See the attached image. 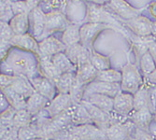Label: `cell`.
I'll return each instance as SVG.
<instances>
[{"label":"cell","instance_id":"obj_1","mask_svg":"<svg viewBox=\"0 0 156 140\" xmlns=\"http://www.w3.org/2000/svg\"><path fill=\"white\" fill-rule=\"evenodd\" d=\"M2 73L24 76L32 79L40 76L38 57L37 55L12 48L8 57L1 62Z\"/></svg>","mask_w":156,"mask_h":140},{"label":"cell","instance_id":"obj_2","mask_svg":"<svg viewBox=\"0 0 156 140\" xmlns=\"http://www.w3.org/2000/svg\"><path fill=\"white\" fill-rule=\"evenodd\" d=\"M121 72L122 81L120 84L122 92L129 93L134 95L144 85V77L136 65L131 63L126 64L122 68Z\"/></svg>","mask_w":156,"mask_h":140},{"label":"cell","instance_id":"obj_3","mask_svg":"<svg viewBox=\"0 0 156 140\" xmlns=\"http://www.w3.org/2000/svg\"><path fill=\"white\" fill-rule=\"evenodd\" d=\"M136 129L135 124L128 119L123 121H113L105 131L108 140H130Z\"/></svg>","mask_w":156,"mask_h":140},{"label":"cell","instance_id":"obj_4","mask_svg":"<svg viewBox=\"0 0 156 140\" xmlns=\"http://www.w3.org/2000/svg\"><path fill=\"white\" fill-rule=\"evenodd\" d=\"M113 28L111 25L107 23H85L80 26V43L93 50L94 43L97 37L104 30Z\"/></svg>","mask_w":156,"mask_h":140},{"label":"cell","instance_id":"obj_5","mask_svg":"<svg viewBox=\"0 0 156 140\" xmlns=\"http://www.w3.org/2000/svg\"><path fill=\"white\" fill-rule=\"evenodd\" d=\"M70 24L71 23L61 11L46 13V25L41 40L50 36H53L54 33L64 32Z\"/></svg>","mask_w":156,"mask_h":140},{"label":"cell","instance_id":"obj_6","mask_svg":"<svg viewBox=\"0 0 156 140\" xmlns=\"http://www.w3.org/2000/svg\"><path fill=\"white\" fill-rule=\"evenodd\" d=\"M39 55L38 58H49L51 59L55 54L65 52L66 46L63 43L61 39H58L54 36H50L38 42Z\"/></svg>","mask_w":156,"mask_h":140},{"label":"cell","instance_id":"obj_7","mask_svg":"<svg viewBox=\"0 0 156 140\" xmlns=\"http://www.w3.org/2000/svg\"><path fill=\"white\" fill-rule=\"evenodd\" d=\"M133 111H134V95L125 92L119 93L114 97L113 112L122 118L129 119Z\"/></svg>","mask_w":156,"mask_h":140},{"label":"cell","instance_id":"obj_8","mask_svg":"<svg viewBox=\"0 0 156 140\" xmlns=\"http://www.w3.org/2000/svg\"><path fill=\"white\" fill-rule=\"evenodd\" d=\"M80 104L86 108L88 113L91 116V119L93 121V123L98 127L99 129L103 130L104 132L109 127L112 123V118L111 114H108L105 111L101 110L100 108L96 107L90 102L86 100H82Z\"/></svg>","mask_w":156,"mask_h":140},{"label":"cell","instance_id":"obj_9","mask_svg":"<svg viewBox=\"0 0 156 140\" xmlns=\"http://www.w3.org/2000/svg\"><path fill=\"white\" fill-rule=\"evenodd\" d=\"M93 50L83 46L81 43H78L66 47L65 53L70 59V61L77 66V68H79L85 64L91 63V54Z\"/></svg>","mask_w":156,"mask_h":140},{"label":"cell","instance_id":"obj_10","mask_svg":"<svg viewBox=\"0 0 156 140\" xmlns=\"http://www.w3.org/2000/svg\"><path fill=\"white\" fill-rule=\"evenodd\" d=\"M12 48H15L23 51L31 52L38 57L39 55V46L37 38L30 33L23 35H15L10 40Z\"/></svg>","mask_w":156,"mask_h":140},{"label":"cell","instance_id":"obj_11","mask_svg":"<svg viewBox=\"0 0 156 140\" xmlns=\"http://www.w3.org/2000/svg\"><path fill=\"white\" fill-rule=\"evenodd\" d=\"M121 92H122V89H121L120 83H107L103 81L94 80L86 86V89H85V93H84V97L90 94H93V93H99V94H105V95L114 98Z\"/></svg>","mask_w":156,"mask_h":140},{"label":"cell","instance_id":"obj_12","mask_svg":"<svg viewBox=\"0 0 156 140\" xmlns=\"http://www.w3.org/2000/svg\"><path fill=\"white\" fill-rule=\"evenodd\" d=\"M73 104L74 103L69 93H58L51 101H50L45 111L49 117L53 118L70 108Z\"/></svg>","mask_w":156,"mask_h":140},{"label":"cell","instance_id":"obj_13","mask_svg":"<svg viewBox=\"0 0 156 140\" xmlns=\"http://www.w3.org/2000/svg\"><path fill=\"white\" fill-rule=\"evenodd\" d=\"M69 130L82 140H108L105 132L96 127L94 124L73 125Z\"/></svg>","mask_w":156,"mask_h":140},{"label":"cell","instance_id":"obj_14","mask_svg":"<svg viewBox=\"0 0 156 140\" xmlns=\"http://www.w3.org/2000/svg\"><path fill=\"white\" fill-rule=\"evenodd\" d=\"M123 23L138 37H147L152 36L153 23L147 17L139 15L130 20H124Z\"/></svg>","mask_w":156,"mask_h":140},{"label":"cell","instance_id":"obj_15","mask_svg":"<svg viewBox=\"0 0 156 140\" xmlns=\"http://www.w3.org/2000/svg\"><path fill=\"white\" fill-rule=\"evenodd\" d=\"M87 23H107L109 25H116L118 24L117 21L113 19L109 13L104 10L100 5L88 3L87 2V16H86Z\"/></svg>","mask_w":156,"mask_h":140},{"label":"cell","instance_id":"obj_16","mask_svg":"<svg viewBox=\"0 0 156 140\" xmlns=\"http://www.w3.org/2000/svg\"><path fill=\"white\" fill-rule=\"evenodd\" d=\"M32 85L37 93L43 95L44 97L48 98L50 101H51L53 98L58 94V92L56 90L55 84L50 80L49 79L43 76H37L32 79H30Z\"/></svg>","mask_w":156,"mask_h":140},{"label":"cell","instance_id":"obj_17","mask_svg":"<svg viewBox=\"0 0 156 140\" xmlns=\"http://www.w3.org/2000/svg\"><path fill=\"white\" fill-rule=\"evenodd\" d=\"M29 20L32 29V35L39 39L42 37L46 25V13L39 7H35L29 12Z\"/></svg>","mask_w":156,"mask_h":140},{"label":"cell","instance_id":"obj_18","mask_svg":"<svg viewBox=\"0 0 156 140\" xmlns=\"http://www.w3.org/2000/svg\"><path fill=\"white\" fill-rule=\"evenodd\" d=\"M129 120L135 124L136 128L150 132V126L153 121V112L149 107L134 110L129 117Z\"/></svg>","mask_w":156,"mask_h":140},{"label":"cell","instance_id":"obj_19","mask_svg":"<svg viewBox=\"0 0 156 140\" xmlns=\"http://www.w3.org/2000/svg\"><path fill=\"white\" fill-rule=\"evenodd\" d=\"M49 103L50 100L48 98L35 92L31 96H29L26 99V110L33 117H35L40 114L42 111H44Z\"/></svg>","mask_w":156,"mask_h":140},{"label":"cell","instance_id":"obj_20","mask_svg":"<svg viewBox=\"0 0 156 140\" xmlns=\"http://www.w3.org/2000/svg\"><path fill=\"white\" fill-rule=\"evenodd\" d=\"M110 7L118 16L124 20H130L139 16V10L131 7L124 0H110Z\"/></svg>","mask_w":156,"mask_h":140},{"label":"cell","instance_id":"obj_21","mask_svg":"<svg viewBox=\"0 0 156 140\" xmlns=\"http://www.w3.org/2000/svg\"><path fill=\"white\" fill-rule=\"evenodd\" d=\"M83 100H86L95 106L96 107L100 108L105 111L108 114H111L113 112V107H114V98L105 94L93 93L87 95L83 98Z\"/></svg>","mask_w":156,"mask_h":140},{"label":"cell","instance_id":"obj_22","mask_svg":"<svg viewBox=\"0 0 156 140\" xmlns=\"http://www.w3.org/2000/svg\"><path fill=\"white\" fill-rule=\"evenodd\" d=\"M144 107L151 108L154 113L155 108L152 104L150 87L145 84L134 94V110H139Z\"/></svg>","mask_w":156,"mask_h":140},{"label":"cell","instance_id":"obj_23","mask_svg":"<svg viewBox=\"0 0 156 140\" xmlns=\"http://www.w3.org/2000/svg\"><path fill=\"white\" fill-rule=\"evenodd\" d=\"M9 88L23 95L26 99L36 92L30 79L24 76L19 75H15V78H14V80L12 81Z\"/></svg>","mask_w":156,"mask_h":140},{"label":"cell","instance_id":"obj_24","mask_svg":"<svg viewBox=\"0 0 156 140\" xmlns=\"http://www.w3.org/2000/svg\"><path fill=\"white\" fill-rule=\"evenodd\" d=\"M14 35H23L28 33L30 27L29 13H22L14 15L9 23Z\"/></svg>","mask_w":156,"mask_h":140},{"label":"cell","instance_id":"obj_25","mask_svg":"<svg viewBox=\"0 0 156 140\" xmlns=\"http://www.w3.org/2000/svg\"><path fill=\"white\" fill-rule=\"evenodd\" d=\"M97 75H98V70H96L95 67L91 63H88L80 66L77 69L76 79L78 81L82 83L83 85L87 86L88 84L96 80Z\"/></svg>","mask_w":156,"mask_h":140},{"label":"cell","instance_id":"obj_26","mask_svg":"<svg viewBox=\"0 0 156 140\" xmlns=\"http://www.w3.org/2000/svg\"><path fill=\"white\" fill-rule=\"evenodd\" d=\"M51 60L61 74L77 72V66L70 61V59L67 57L65 52L55 54L51 58Z\"/></svg>","mask_w":156,"mask_h":140},{"label":"cell","instance_id":"obj_27","mask_svg":"<svg viewBox=\"0 0 156 140\" xmlns=\"http://www.w3.org/2000/svg\"><path fill=\"white\" fill-rule=\"evenodd\" d=\"M71 119H72V124L74 126L84 125V124H94L88 111L80 103L72 105Z\"/></svg>","mask_w":156,"mask_h":140},{"label":"cell","instance_id":"obj_28","mask_svg":"<svg viewBox=\"0 0 156 140\" xmlns=\"http://www.w3.org/2000/svg\"><path fill=\"white\" fill-rule=\"evenodd\" d=\"M38 65L40 75L49 79L53 83L62 75L49 58H38Z\"/></svg>","mask_w":156,"mask_h":140},{"label":"cell","instance_id":"obj_29","mask_svg":"<svg viewBox=\"0 0 156 140\" xmlns=\"http://www.w3.org/2000/svg\"><path fill=\"white\" fill-rule=\"evenodd\" d=\"M1 93L4 94L6 99L8 100L9 106L15 110H22L26 108V98H24L20 93H16L11 88L8 87L1 90Z\"/></svg>","mask_w":156,"mask_h":140},{"label":"cell","instance_id":"obj_30","mask_svg":"<svg viewBox=\"0 0 156 140\" xmlns=\"http://www.w3.org/2000/svg\"><path fill=\"white\" fill-rule=\"evenodd\" d=\"M61 40L66 47L80 43V26L76 23L68 25L62 34Z\"/></svg>","mask_w":156,"mask_h":140},{"label":"cell","instance_id":"obj_31","mask_svg":"<svg viewBox=\"0 0 156 140\" xmlns=\"http://www.w3.org/2000/svg\"><path fill=\"white\" fill-rule=\"evenodd\" d=\"M76 77V73H65L62 74L58 79L54 82L58 93H69Z\"/></svg>","mask_w":156,"mask_h":140},{"label":"cell","instance_id":"obj_32","mask_svg":"<svg viewBox=\"0 0 156 140\" xmlns=\"http://www.w3.org/2000/svg\"><path fill=\"white\" fill-rule=\"evenodd\" d=\"M139 69L144 79L151 75L156 69V63L149 51L145 52L139 59Z\"/></svg>","mask_w":156,"mask_h":140},{"label":"cell","instance_id":"obj_33","mask_svg":"<svg viewBox=\"0 0 156 140\" xmlns=\"http://www.w3.org/2000/svg\"><path fill=\"white\" fill-rule=\"evenodd\" d=\"M33 121V116L25 109L18 110L16 111V114L13 118L11 126L15 129L19 130L21 128L26 127V126L30 125Z\"/></svg>","mask_w":156,"mask_h":140},{"label":"cell","instance_id":"obj_34","mask_svg":"<svg viewBox=\"0 0 156 140\" xmlns=\"http://www.w3.org/2000/svg\"><path fill=\"white\" fill-rule=\"evenodd\" d=\"M96 80L107 83H121L122 72L112 68L104 70V71H98Z\"/></svg>","mask_w":156,"mask_h":140},{"label":"cell","instance_id":"obj_35","mask_svg":"<svg viewBox=\"0 0 156 140\" xmlns=\"http://www.w3.org/2000/svg\"><path fill=\"white\" fill-rule=\"evenodd\" d=\"M91 64L95 67L96 70H98V71H104V70L110 69V59H109V57L96 52L94 50L92 51Z\"/></svg>","mask_w":156,"mask_h":140},{"label":"cell","instance_id":"obj_36","mask_svg":"<svg viewBox=\"0 0 156 140\" xmlns=\"http://www.w3.org/2000/svg\"><path fill=\"white\" fill-rule=\"evenodd\" d=\"M18 137L19 140H32L35 138H42L39 130L33 123L26 126V127L19 129Z\"/></svg>","mask_w":156,"mask_h":140},{"label":"cell","instance_id":"obj_37","mask_svg":"<svg viewBox=\"0 0 156 140\" xmlns=\"http://www.w3.org/2000/svg\"><path fill=\"white\" fill-rule=\"evenodd\" d=\"M85 89H86V85H83L82 83L77 80L76 77L74 79V82L72 84V87L70 89L69 94L71 96V99L74 104H80L84 97Z\"/></svg>","mask_w":156,"mask_h":140},{"label":"cell","instance_id":"obj_38","mask_svg":"<svg viewBox=\"0 0 156 140\" xmlns=\"http://www.w3.org/2000/svg\"><path fill=\"white\" fill-rule=\"evenodd\" d=\"M66 3V0H41L37 7H39L43 11L44 9H50L49 13L57 11L62 12V9L65 7Z\"/></svg>","mask_w":156,"mask_h":140},{"label":"cell","instance_id":"obj_39","mask_svg":"<svg viewBox=\"0 0 156 140\" xmlns=\"http://www.w3.org/2000/svg\"><path fill=\"white\" fill-rule=\"evenodd\" d=\"M14 17L10 0H1V22L9 23Z\"/></svg>","mask_w":156,"mask_h":140},{"label":"cell","instance_id":"obj_40","mask_svg":"<svg viewBox=\"0 0 156 140\" xmlns=\"http://www.w3.org/2000/svg\"><path fill=\"white\" fill-rule=\"evenodd\" d=\"M16 111L14 108H12L11 107H9V108H7L6 110L2 111L1 114H0V121H1V126H11L13 118L16 114Z\"/></svg>","mask_w":156,"mask_h":140},{"label":"cell","instance_id":"obj_41","mask_svg":"<svg viewBox=\"0 0 156 140\" xmlns=\"http://www.w3.org/2000/svg\"><path fill=\"white\" fill-rule=\"evenodd\" d=\"M0 140H19L18 130L12 126H1V137Z\"/></svg>","mask_w":156,"mask_h":140},{"label":"cell","instance_id":"obj_42","mask_svg":"<svg viewBox=\"0 0 156 140\" xmlns=\"http://www.w3.org/2000/svg\"><path fill=\"white\" fill-rule=\"evenodd\" d=\"M14 36L15 35H14L9 23L1 22V24H0V38H1V40L0 41L10 42Z\"/></svg>","mask_w":156,"mask_h":140},{"label":"cell","instance_id":"obj_43","mask_svg":"<svg viewBox=\"0 0 156 140\" xmlns=\"http://www.w3.org/2000/svg\"><path fill=\"white\" fill-rule=\"evenodd\" d=\"M11 7L14 15L22 13H29L31 11V9L28 5L26 0H22V1H16V2H11Z\"/></svg>","mask_w":156,"mask_h":140},{"label":"cell","instance_id":"obj_44","mask_svg":"<svg viewBox=\"0 0 156 140\" xmlns=\"http://www.w3.org/2000/svg\"><path fill=\"white\" fill-rule=\"evenodd\" d=\"M51 139H53V140H82L79 136L74 135L69 130V128L54 134Z\"/></svg>","mask_w":156,"mask_h":140},{"label":"cell","instance_id":"obj_45","mask_svg":"<svg viewBox=\"0 0 156 140\" xmlns=\"http://www.w3.org/2000/svg\"><path fill=\"white\" fill-rule=\"evenodd\" d=\"M133 139L134 140H156V137L151 132H147L136 127L133 133Z\"/></svg>","mask_w":156,"mask_h":140},{"label":"cell","instance_id":"obj_46","mask_svg":"<svg viewBox=\"0 0 156 140\" xmlns=\"http://www.w3.org/2000/svg\"><path fill=\"white\" fill-rule=\"evenodd\" d=\"M14 78H15V75L1 73V75H0V88H1V90L9 87L12 81L14 80Z\"/></svg>","mask_w":156,"mask_h":140},{"label":"cell","instance_id":"obj_47","mask_svg":"<svg viewBox=\"0 0 156 140\" xmlns=\"http://www.w3.org/2000/svg\"><path fill=\"white\" fill-rule=\"evenodd\" d=\"M144 80H146L147 84H145V85H147L148 87H151V88H156V69L154 70V71L149 75L147 78L144 79Z\"/></svg>","mask_w":156,"mask_h":140},{"label":"cell","instance_id":"obj_48","mask_svg":"<svg viewBox=\"0 0 156 140\" xmlns=\"http://www.w3.org/2000/svg\"><path fill=\"white\" fill-rule=\"evenodd\" d=\"M149 51L152 55V57L156 63V40L155 39L149 42Z\"/></svg>","mask_w":156,"mask_h":140},{"label":"cell","instance_id":"obj_49","mask_svg":"<svg viewBox=\"0 0 156 140\" xmlns=\"http://www.w3.org/2000/svg\"><path fill=\"white\" fill-rule=\"evenodd\" d=\"M0 96H1V112L6 110L7 108H9L10 106L8 102V100L6 99V97L4 96V94L2 93H0Z\"/></svg>","mask_w":156,"mask_h":140},{"label":"cell","instance_id":"obj_50","mask_svg":"<svg viewBox=\"0 0 156 140\" xmlns=\"http://www.w3.org/2000/svg\"><path fill=\"white\" fill-rule=\"evenodd\" d=\"M26 1H27L28 5H29L31 10H32L35 7H37L38 6V4L40 3L41 0H26Z\"/></svg>","mask_w":156,"mask_h":140},{"label":"cell","instance_id":"obj_51","mask_svg":"<svg viewBox=\"0 0 156 140\" xmlns=\"http://www.w3.org/2000/svg\"><path fill=\"white\" fill-rule=\"evenodd\" d=\"M149 10H150L151 15L154 19H156V1H155L154 3H152V4L150 6Z\"/></svg>","mask_w":156,"mask_h":140},{"label":"cell","instance_id":"obj_52","mask_svg":"<svg viewBox=\"0 0 156 140\" xmlns=\"http://www.w3.org/2000/svg\"><path fill=\"white\" fill-rule=\"evenodd\" d=\"M88 3H94V4H97V5H103L105 3H107L108 0H84Z\"/></svg>","mask_w":156,"mask_h":140},{"label":"cell","instance_id":"obj_53","mask_svg":"<svg viewBox=\"0 0 156 140\" xmlns=\"http://www.w3.org/2000/svg\"><path fill=\"white\" fill-rule=\"evenodd\" d=\"M152 37L153 39L156 40V23H153V28H152Z\"/></svg>","mask_w":156,"mask_h":140},{"label":"cell","instance_id":"obj_54","mask_svg":"<svg viewBox=\"0 0 156 140\" xmlns=\"http://www.w3.org/2000/svg\"><path fill=\"white\" fill-rule=\"evenodd\" d=\"M153 121L156 123V109L154 111V113H153Z\"/></svg>","mask_w":156,"mask_h":140},{"label":"cell","instance_id":"obj_55","mask_svg":"<svg viewBox=\"0 0 156 140\" xmlns=\"http://www.w3.org/2000/svg\"><path fill=\"white\" fill-rule=\"evenodd\" d=\"M32 140H46L44 138H35V139H32Z\"/></svg>","mask_w":156,"mask_h":140},{"label":"cell","instance_id":"obj_56","mask_svg":"<svg viewBox=\"0 0 156 140\" xmlns=\"http://www.w3.org/2000/svg\"><path fill=\"white\" fill-rule=\"evenodd\" d=\"M11 2H16V1H22V0H10Z\"/></svg>","mask_w":156,"mask_h":140},{"label":"cell","instance_id":"obj_57","mask_svg":"<svg viewBox=\"0 0 156 140\" xmlns=\"http://www.w3.org/2000/svg\"><path fill=\"white\" fill-rule=\"evenodd\" d=\"M153 91H154V92H153V93L156 95V88H153Z\"/></svg>","mask_w":156,"mask_h":140},{"label":"cell","instance_id":"obj_58","mask_svg":"<svg viewBox=\"0 0 156 140\" xmlns=\"http://www.w3.org/2000/svg\"><path fill=\"white\" fill-rule=\"evenodd\" d=\"M48 140H53V139H48Z\"/></svg>","mask_w":156,"mask_h":140}]
</instances>
